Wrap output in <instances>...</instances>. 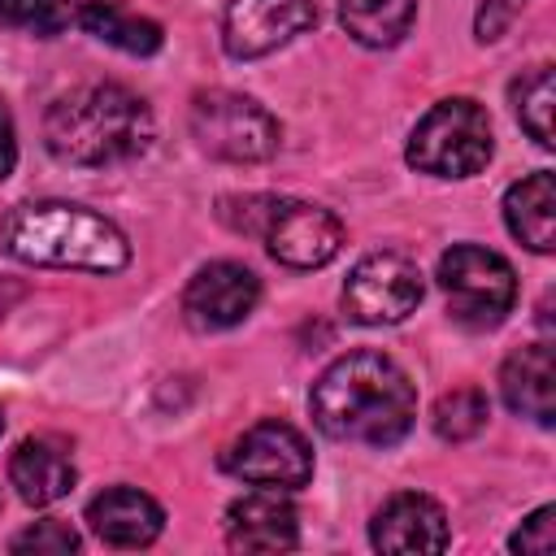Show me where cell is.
Wrapping results in <instances>:
<instances>
[{
	"mask_svg": "<svg viewBox=\"0 0 556 556\" xmlns=\"http://www.w3.org/2000/svg\"><path fill=\"white\" fill-rule=\"evenodd\" d=\"M308 408L326 439L391 447L413 430L417 391L391 356L348 352L321 369V378L313 382Z\"/></svg>",
	"mask_w": 556,
	"mask_h": 556,
	"instance_id": "obj_1",
	"label": "cell"
},
{
	"mask_svg": "<svg viewBox=\"0 0 556 556\" xmlns=\"http://www.w3.org/2000/svg\"><path fill=\"white\" fill-rule=\"evenodd\" d=\"M156 135L152 109L122 83H87L65 91L43 117V143L65 165H122L148 152Z\"/></svg>",
	"mask_w": 556,
	"mask_h": 556,
	"instance_id": "obj_2",
	"label": "cell"
},
{
	"mask_svg": "<svg viewBox=\"0 0 556 556\" xmlns=\"http://www.w3.org/2000/svg\"><path fill=\"white\" fill-rule=\"evenodd\" d=\"M4 252L26 265L117 274L130 265L126 235L96 208L70 200H30L4 217Z\"/></svg>",
	"mask_w": 556,
	"mask_h": 556,
	"instance_id": "obj_3",
	"label": "cell"
},
{
	"mask_svg": "<svg viewBox=\"0 0 556 556\" xmlns=\"http://www.w3.org/2000/svg\"><path fill=\"white\" fill-rule=\"evenodd\" d=\"M491 117L482 104L452 96L439 100L408 135V165L434 178H469L491 161Z\"/></svg>",
	"mask_w": 556,
	"mask_h": 556,
	"instance_id": "obj_4",
	"label": "cell"
},
{
	"mask_svg": "<svg viewBox=\"0 0 556 556\" xmlns=\"http://www.w3.org/2000/svg\"><path fill=\"white\" fill-rule=\"evenodd\" d=\"M439 287L447 295V313L469 330L500 326L517 300L513 265L478 243H456L439 256Z\"/></svg>",
	"mask_w": 556,
	"mask_h": 556,
	"instance_id": "obj_5",
	"label": "cell"
},
{
	"mask_svg": "<svg viewBox=\"0 0 556 556\" xmlns=\"http://www.w3.org/2000/svg\"><path fill=\"white\" fill-rule=\"evenodd\" d=\"M191 135L222 161H269L278 152V122L265 104L239 91H200L191 100Z\"/></svg>",
	"mask_w": 556,
	"mask_h": 556,
	"instance_id": "obj_6",
	"label": "cell"
},
{
	"mask_svg": "<svg viewBox=\"0 0 556 556\" xmlns=\"http://www.w3.org/2000/svg\"><path fill=\"white\" fill-rule=\"evenodd\" d=\"M421 304V274L400 252H369L343 282V313L356 326H395Z\"/></svg>",
	"mask_w": 556,
	"mask_h": 556,
	"instance_id": "obj_7",
	"label": "cell"
},
{
	"mask_svg": "<svg viewBox=\"0 0 556 556\" xmlns=\"http://www.w3.org/2000/svg\"><path fill=\"white\" fill-rule=\"evenodd\" d=\"M226 469L235 478H243L248 486L295 491V486H304L313 478V447L287 421H256L252 430H243L230 443Z\"/></svg>",
	"mask_w": 556,
	"mask_h": 556,
	"instance_id": "obj_8",
	"label": "cell"
},
{
	"mask_svg": "<svg viewBox=\"0 0 556 556\" xmlns=\"http://www.w3.org/2000/svg\"><path fill=\"white\" fill-rule=\"evenodd\" d=\"M261 239L269 243V256L287 269H321L343 248V222L308 200H278L265 217Z\"/></svg>",
	"mask_w": 556,
	"mask_h": 556,
	"instance_id": "obj_9",
	"label": "cell"
},
{
	"mask_svg": "<svg viewBox=\"0 0 556 556\" xmlns=\"http://www.w3.org/2000/svg\"><path fill=\"white\" fill-rule=\"evenodd\" d=\"M317 22L313 0H230L222 17V43L235 61H256L278 52Z\"/></svg>",
	"mask_w": 556,
	"mask_h": 556,
	"instance_id": "obj_10",
	"label": "cell"
},
{
	"mask_svg": "<svg viewBox=\"0 0 556 556\" xmlns=\"http://www.w3.org/2000/svg\"><path fill=\"white\" fill-rule=\"evenodd\" d=\"M261 300V278L239 261L204 265L182 291V317L191 330H230L239 326Z\"/></svg>",
	"mask_w": 556,
	"mask_h": 556,
	"instance_id": "obj_11",
	"label": "cell"
},
{
	"mask_svg": "<svg viewBox=\"0 0 556 556\" xmlns=\"http://www.w3.org/2000/svg\"><path fill=\"white\" fill-rule=\"evenodd\" d=\"M369 543L378 552H395V556H413V552H443L452 543L447 530V513L417 491H400L391 495L369 526Z\"/></svg>",
	"mask_w": 556,
	"mask_h": 556,
	"instance_id": "obj_12",
	"label": "cell"
},
{
	"mask_svg": "<svg viewBox=\"0 0 556 556\" xmlns=\"http://www.w3.org/2000/svg\"><path fill=\"white\" fill-rule=\"evenodd\" d=\"M300 539L295 508L282 491H252L226 508V543L235 552H287Z\"/></svg>",
	"mask_w": 556,
	"mask_h": 556,
	"instance_id": "obj_13",
	"label": "cell"
},
{
	"mask_svg": "<svg viewBox=\"0 0 556 556\" xmlns=\"http://www.w3.org/2000/svg\"><path fill=\"white\" fill-rule=\"evenodd\" d=\"M500 395L513 413L530 417L534 426L556 421V352L552 343H526L500 369Z\"/></svg>",
	"mask_w": 556,
	"mask_h": 556,
	"instance_id": "obj_14",
	"label": "cell"
},
{
	"mask_svg": "<svg viewBox=\"0 0 556 556\" xmlns=\"http://www.w3.org/2000/svg\"><path fill=\"white\" fill-rule=\"evenodd\" d=\"M87 526L109 547H148L161 534L165 513L152 495H143L135 486H109L87 504Z\"/></svg>",
	"mask_w": 556,
	"mask_h": 556,
	"instance_id": "obj_15",
	"label": "cell"
},
{
	"mask_svg": "<svg viewBox=\"0 0 556 556\" xmlns=\"http://www.w3.org/2000/svg\"><path fill=\"white\" fill-rule=\"evenodd\" d=\"M74 460L70 447L56 439H22L17 452L9 456V482L17 486V495L35 508L56 504L74 491Z\"/></svg>",
	"mask_w": 556,
	"mask_h": 556,
	"instance_id": "obj_16",
	"label": "cell"
},
{
	"mask_svg": "<svg viewBox=\"0 0 556 556\" xmlns=\"http://www.w3.org/2000/svg\"><path fill=\"white\" fill-rule=\"evenodd\" d=\"M504 222L513 239H521L530 252L556 248V178L547 169L513 182L504 191Z\"/></svg>",
	"mask_w": 556,
	"mask_h": 556,
	"instance_id": "obj_17",
	"label": "cell"
},
{
	"mask_svg": "<svg viewBox=\"0 0 556 556\" xmlns=\"http://www.w3.org/2000/svg\"><path fill=\"white\" fill-rule=\"evenodd\" d=\"M78 26L87 35H96L100 43H113V48H122L130 56H152L161 48V39H165L152 17L130 13L122 0H83Z\"/></svg>",
	"mask_w": 556,
	"mask_h": 556,
	"instance_id": "obj_18",
	"label": "cell"
},
{
	"mask_svg": "<svg viewBox=\"0 0 556 556\" xmlns=\"http://www.w3.org/2000/svg\"><path fill=\"white\" fill-rule=\"evenodd\" d=\"M417 0H339V17L348 35L365 48H391L408 35Z\"/></svg>",
	"mask_w": 556,
	"mask_h": 556,
	"instance_id": "obj_19",
	"label": "cell"
},
{
	"mask_svg": "<svg viewBox=\"0 0 556 556\" xmlns=\"http://www.w3.org/2000/svg\"><path fill=\"white\" fill-rule=\"evenodd\" d=\"M513 109L517 122L530 130V139L539 148H552V109H556V83H552V65H534L530 74H521L513 83Z\"/></svg>",
	"mask_w": 556,
	"mask_h": 556,
	"instance_id": "obj_20",
	"label": "cell"
},
{
	"mask_svg": "<svg viewBox=\"0 0 556 556\" xmlns=\"http://www.w3.org/2000/svg\"><path fill=\"white\" fill-rule=\"evenodd\" d=\"M486 426V395L473 391V387H460V391H447L439 404H434V434L439 439H473L478 430Z\"/></svg>",
	"mask_w": 556,
	"mask_h": 556,
	"instance_id": "obj_21",
	"label": "cell"
},
{
	"mask_svg": "<svg viewBox=\"0 0 556 556\" xmlns=\"http://www.w3.org/2000/svg\"><path fill=\"white\" fill-rule=\"evenodd\" d=\"M0 22L48 39L70 26V0H0Z\"/></svg>",
	"mask_w": 556,
	"mask_h": 556,
	"instance_id": "obj_22",
	"label": "cell"
},
{
	"mask_svg": "<svg viewBox=\"0 0 556 556\" xmlns=\"http://www.w3.org/2000/svg\"><path fill=\"white\" fill-rule=\"evenodd\" d=\"M9 547H13V552H48V556H65V552H78V534H74L65 521L48 517V521H35L30 530H22Z\"/></svg>",
	"mask_w": 556,
	"mask_h": 556,
	"instance_id": "obj_23",
	"label": "cell"
},
{
	"mask_svg": "<svg viewBox=\"0 0 556 556\" xmlns=\"http://www.w3.org/2000/svg\"><path fill=\"white\" fill-rule=\"evenodd\" d=\"M508 547H513V552H539V556H547V552L556 547V508H552V504L534 508V513L526 517V526L508 539Z\"/></svg>",
	"mask_w": 556,
	"mask_h": 556,
	"instance_id": "obj_24",
	"label": "cell"
},
{
	"mask_svg": "<svg viewBox=\"0 0 556 556\" xmlns=\"http://www.w3.org/2000/svg\"><path fill=\"white\" fill-rule=\"evenodd\" d=\"M521 4L526 0H486L482 9H478V39L486 43V39H500L508 26H513V17L521 13Z\"/></svg>",
	"mask_w": 556,
	"mask_h": 556,
	"instance_id": "obj_25",
	"label": "cell"
},
{
	"mask_svg": "<svg viewBox=\"0 0 556 556\" xmlns=\"http://www.w3.org/2000/svg\"><path fill=\"white\" fill-rule=\"evenodd\" d=\"M13 165H17V135H13V117H9V109L0 104V182L13 174Z\"/></svg>",
	"mask_w": 556,
	"mask_h": 556,
	"instance_id": "obj_26",
	"label": "cell"
},
{
	"mask_svg": "<svg viewBox=\"0 0 556 556\" xmlns=\"http://www.w3.org/2000/svg\"><path fill=\"white\" fill-rule=\"evenodd\" d=\"M0 434H4V408H0Z\"/></svg>",
	"mask_w": 556,
	"mask_h": 556,
	"instance_id": "obj_27",
	"label": "cell"
}]
</instances>
